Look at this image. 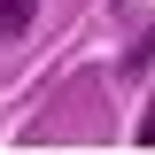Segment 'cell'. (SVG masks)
I'll return each instance as SVG.
<instances>
[{
	"mask_svg": "<svg viewBox=\"0 0 155 155\" xmlns=\"http://www.w3.org/2000/svg\"><path fill=\"white\" fill-rule=\"evenodd\" d=\"M31 16H39V0H0V39H16Z\"/></svg>",
	"mask_w": 155,
	"mask_h": 155,
	"instance_id": "obj_1",
	"label": "cell"
}]
</instances>
